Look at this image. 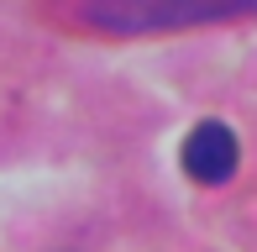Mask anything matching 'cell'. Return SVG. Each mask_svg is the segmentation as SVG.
<instances>
[{
	"instance_id": "1",
	"label": "cell",
	"mask_w": 257,
	"mask_h": 252,
	"mask_svg": "<svg viewBox=\"0 0 257 252\" xmlns=\"http://www.w3.org/2000/svg\"><path fill=\"white\" fill-rule=\"evenodd\" d=\"M241 16H257V0H84V21L115 37H153Z\"/></svg>"
},
{
	"instance_id": "2",
	"label": "cell",
	"mask_w": 257,
	"mask_h": 252,
	"mask_svg": "<svg viewBox=\"0 0 257 252\" xmlns=\"http://www.w3.org/2000/svg\"><path fill=\"white\" fill-rule=\"evenodd\" d=\"M184 174L194 179V184H226L231 174H236V163H241V142H236V132H231L226 121H200L189 137H184Z\"/></svg>"
}]
</instances>
